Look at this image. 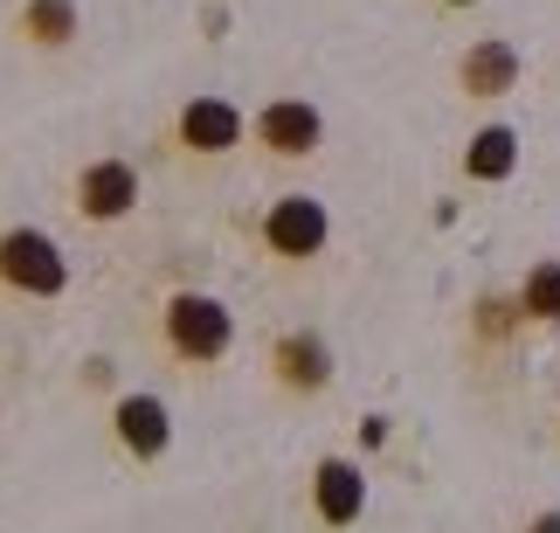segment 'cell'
<instances>
[{
    "label": "cell",
    "mask_w": 560,
    "mask_h": 533,
    "mask_svg": "<svg viewBox=\"0 0 560 533\" xmlns=\"http://www.w3.org/2000/svg\"><path fill=\"white\" fill-rule=\"evenodd\" d=\"M0 277L28 298H56L70 285V264H62V250L42 236V229H8V236H0Z\"/></svg>",
    "instance_id": "6da1fadb"
},
{
    "label": "cell",
    "mask_w": 560,
    "mask_h": 533,
    "mask_svg": "<svg viewBox=\"0 0 560 533\" xmlns=\"http://www.w3.org/2000/svg\"><path fill=\"white\" fill-rule=\"evenodd\" d=\"M229 305L208 291H180L174 305H166V339H174V354L187 360H222L229 354Z\"/></svg>",
    "instance_id": "7a4b0ae2"
},
{
    "label": "cell",
    "mask_w": 560,
    "mask_h": 533,
    "mask_svg": "<svg viewBox=\"0 0 560 533\" xmlns=\"http://www.w3.org/2000/svg\"><path fill=\"white\" fill-rule=\"evenodd\" d=\"M264 243L277 250V257H318V250H326V208H318L312 195H284V201H270V216H264Z\"/></svg>",
    "instance_id": "3957f363"
},
{
    "label": "cell",
    "mask_w": 560,
    "mask_h": 533,
    "mask_svg": "<svg viewBox=\"0 0 560 533\" xmlns=\"http://www.w3.org/2000/svg\"><path fill=\"white\" fill-rule=\"evenodd\" d=\"M139 201V174L125 160H97V166H83V181H77V208L91 222H118L125 208Z\"/></svg>",
    "instance_id": "277c9868"
},
{
    "label": "cell",
    "mask_w": 560,
    "mask_h": 533,
    "mask_svg": "<svg viewBox=\"0 0 560 533\" xmlns=\"http://www.w3.org/2000/svg\"><path fill=\"white\" fill-rule=\"evenodd\" d=\"M312 499H318V520H326V526H353L360 506H368V478H360V464L326 457L318 478H312Z\"/></svg>",
    "instance_id": "5b68a950"
},
{
    "label": "cell",
    "mask_w": 560,
    "mask_h": 533,
    "mask_svg": "<svg viewBox=\"0 0 560 533\" xmlns=\"http://www.w3.org/2000/svg\"><path fill=\"white\" fill-rule=\"evenodd\" d=\"M180 139L194 153H229V146L243 139V112H235L229 97H194L180 112Z\"/></svg>",
    "instance_id": "8992f818"
},
{
    "label": "cell",
    "mask_w": 560,
    "mask_h": 533,
    "mask_svg": "<svg viewBox=\"0 0 560 533\" xmlns=\"http://www.w3.org/2000/svg\"><path fill=\"white\" fill-rule=\"evenodd\" d=\"M256 139H264L270 153L298 160V153H312V146H318V112H312V104H298V97H284V104H270V112L256 118Z\"/></svg>",
    "instance_id": "52a82bcc"
},
{
    "label": "cell",
    "mask_w": 560,
    "mask_h": 533,
    "mask_svg": "<svg viewBox=\"0 0 560 533\" xmlns=\"http://www.w3.org/2000/svg\"><path fill=\"white\" fill-rule=\"evenodd\" d=\"M166 437H174V422H166V402L160 395H125L118 402V443L139 457H160Z\"/></svg>",
    "instance_id": "ba28073f"
},
{
    "label": "cell",
    "mask_w": 560,
    "mask_h": 533,
    "mask_svg": "<svg viewBox=\"0 0 560 533\" xmlns=\"http://www.w3.org/2000/svg\"><path fill=\"white\" fill-rule=\"evenodd\" d=\"M512 83H520V49H512V42H478V49L464 56V91L470 97H505Z\"/></svg>",
    "instance_id": "9c48e42d"
},
{
    "label": "cell",
    "mask_w": 560,
    "mask_h": 533,
    "mask_svg": "<svg viewBox=\"0 0 560 533\" xmlns=\"http://www.w3.org/2000/svg\"><path fill=\"white\" fill-rule=\"evenodd\" d=\"M277 374L291 381V389H326L332 381V354L318 333H284L277 339Z\"/></svg>",
    "instance_id": "30bf717a"
},
{
    "label": "cell",
    "mask_w": 560,
    "mask_h": 533,
    "mask_svg": "<svg viewBox=\"0 0 560 533\" xmlns=\"http://www.w3.org/2000/svg\"><path fill=\"white\" fill-rule=\"evenodd\" d=\"M464 166H470V181H505L512 166H520V132H512V125H485V132L470 139Z\"/></svg>",
    "instance_id": "8fae6325"
},
{
    "label": "cell",
    "mask_w": 560,
    "mask_h": 533,
    "mask_svg": "<svg viewBox=\"0 0 560 533\" xmlns=\"http://www.w3.org/2000/svg\"><path fill=\"white\" fill-rule=\"evenodd\" d=\"M21 28L35 42H70L77 35V8L70 0H28V8H21Z\"/></svg>",
    "instance_id": "7c38bea8"
},
{
    "label": "cell",
    "mask_w": 560,
    "mask_h": 533,
    "mask_svg": "<svg viewBox=\"0 0 560 533\" xmlns=\"http://www.w3.org/2000/svg\"><path fill=\"white\" fill-rule=\"evenodd\" d=\"M520 305L533 312V318H560V264H540L526 277V291H520Z\"/></svg>",
    "instance_id": "4fadbf2b"
},
{
    "label": "cell",
    "mask_w": 560,
    "mask_h": 533,
    "mask_svg": "<svg viewBox=\"0 0 560 533\" xmlns=\"http://www.w3.org/2000/svg\"><path fill=\"white\" fill-rule=\"evenodd\" d=\"M526 533H560V513H540V520H533Z\"/></svg>",
    "instance_id": "5bb4252c"
},
{
    "label": "cell",
    "mask_w": 560,
    "mask_h": 533,
    "mask_svg": "<svg viewBox=\"0 0 560 533\" xmlns=\"http://www.w3.org/2000/svg\"><path fill=\"white\" fill-rule=\"evenodd\" d=\"M450 8H470V0H450Z\"/></svg>",
    "instance_id": "9a60e30c"
}]
</instances>
